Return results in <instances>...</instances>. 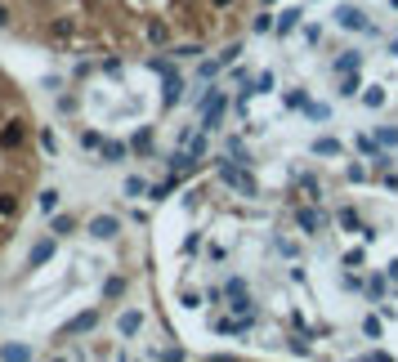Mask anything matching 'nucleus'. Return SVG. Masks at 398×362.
<instances>
[{
    "instance_id": "1",
    "label": "nucleus",
    "mask_w": 398,
    "mask_h": 362,
    "mask_svg": "<svg viewBox=\"0 0 398 362\" xmlns=\"http://www.w3.org/2000/svg\"><path fill=\"white\" fill-rule=\"evenodd\" d=\"M210 161H215V175H220V179H224V184L233 188L238 197H260V184H255V175H251V166H246V161L228 157V152L210 157Z\"/></svg>"
},
{
    "instance_id": "2",
    "label": "nucleus",
    "mask_w": 398,
    "mask_h": 362,
    "mask_svg": "<svg viewBox=\"0 0 398 362\" xmlns=\"http://www.w3.org/2000/svg\"><path fill=\"white\" fill-rule=\"evenodd\" d=\"M197 108H202V121H197V125H202V130H210V135H215V130H220L224 125V112H228V94L220 90V86H210L202 98H197Z\"/></svg>"
},
{
    "instance_id": "3",
    "label": "nucleus",
    "mask_w": 398,
    "mask_h": 362,
    "mask_svg": "<svg viewBox=\"0 0 398 362\" xmlns=\"http://www.w3.org/2000/svg\"><path fill=\"white\" fill-rule=\"evenodd\" d=\"M331 19H336L340 31H376V23L367 19V9L349 5V0H345V5H336V14H331Z\"/></svg>"
},
{
    "instance_id": "4",
    "label": "nucleus",
    "mask_w": 398,
    "mask_h": 362,
    "mask_svg": "<svg viewBox=\"0 0 398 362\" xmlns=\"http://www.w3.org/2000/svg\"><path fill=\"white\" fill-rule=\"evenodd\" d=\"M197 166H202V157H197L193 148H179V143L170 148V157H165V170H170V175H184V179H188Z\"/></svg>"
},
{
    "instance_id": "5",
    "label": "nucleus",
    "mask_w": 398,
    "mask_h": 362,
    "mask_svg": "<svg viewBox=\"0 0 398 362\" xmlns=\"http://www.w3.org/2000/svg\"><path fill=\"white\" fill-rule=\"evenodd\" d=\"M295 224H300V233H305V237H322L331 219L322 215L318 206H300V210H295Z\"/></svg>"
},
{
    "instance_id": "6",
    "label": "nucleus",
    "mask_w": 398,
    "mask_h": 362,
    "mask_svg": "<svg viewBox=\"0 0 398 362\" xmlns=\"http://www.w3.org/2000/svg\"><path fill=\"white\" fill-rule=\"evenodd\" d=\"M362 58H367V54H362V49H340V54L336 58H331V76H349V72H362Z\"/></svg>"
},
{
    "instance_id": "7",
    "label": "nucleus",
    "mask_w": 398,
    "mask_h": 362,
    "mask_svg": "<svg viewBox=\"0 0 398 362\" xmlns=\"http://www.w3.org/2000/svg\"><path fill=\"white\" fill-rule=\"evenodd\" d=\"M86 233H90L94 242H112V237L121 233V219H117V215H94V219L86 224Z\"/></svg>"
},
{
    "instance_id": "8",
    "label": "nucleus",
    "mask_w": 398,
    "mask_h": 362,
    "mask_svg": "<svg viewBox=\"0 0 398 362\" xmlns=\"http://www.w3.org/2000/svg\"><path fill=\"white\" fill-rule=\"evenodd\" d=\"M184 90H188V81L179 76V72H170L161 81V108H175V103H184Z\"/></svg>"
},
{
    "instance_id": "9",
    "label": "nucleus",
    "mask_w": 398,
    "mask_h": 362,
    "mask_svg": "<svg viewBox=\"0 0 398 362\" xmlns=\"http://www.w3.org/2000/svg\"><path fill=\"white\" fill-rule=\"evenodd\" d=\"M126 157H130V143L121 139H103V148H98V166H121Z\"/></svg>"
},
{
    "instance_id": "10",
    "label": "nucleus",
    "mask_w": 398,
    "mask_h": 362,
    "mask_svg": "<svg viewBox=\"0 0 398 362\" xmlns=\"http://www.w3.org/2000/svg\"><path fill=\"white\" fill-rule=\"evenodd\" d=\"M117 331H121V340H135V336L143 331V309H121Z\"/></svg>"
},
{
    "instance_id": "11",
    "label": "nucleus",
    "mask_w": 398,
    "mask_h": 362,
    "mask_svg": "<svg viewBox=\"0 0 398 362\" xmlns=\"http://www.w3.org/2000/svg\"><path fill=\"white\" fill-rule=\"evenodd\" d=\"M260 318H220V322H215V336H246V331H251V326H255Z\"/></svg>"
},
{
    "instance_id": "12",
    "label": "nucleus",
    "mask_w": 398,
    "mask_h": 362,
    "mask_svg": "<svg viewBox=\"0 0 398 362\" xmlns=\"http://www.w3.org/2000/svg\"><path fill=\"white\" fill-rule=\"evenodd\" d=\"M98 326V309H86V314H76L68 326H63V336H90Z\"/></svg>"
},
{
    "instance_id": "13",
    "label": "nucleus",
    "mask_w": 398,
    "mask_h": 362,
    "mask_svg": "<svg viewBox=\"0 0 398 362\" xmlns=\"http://www.w3.org/2000/svg\"><path fill=\"white\" fill-rule=\"evenodd\" d=\"M54 259V237H41V242H31V251H27V269H41Z\"/></svg>"
},
{
    "instance_id": "14",
    "label": "nucleus",
    "mask_w": 398,
    "mask_h": 362,
    "mask_svg": "<svg viewBox=\"0 0 398 362\" xmlns=\"http://www.w3.org/2000/svg\"><path fill=\"white\" fill-rule=\"evenodd\" d=\"M300 19H305L300 9H282V14H277V27H273V36H277V41H287L291 31L300 27Z\"/></svg>"
},
{
    "instance_id": "15",
    "label": "nucleus",
    "mask_w": 398,
    "mask_h": 362,
    "mask_svg": "<svg viewBox=\"0 0 398 362\" xmlns=\"http://www.w3.org/2000/svg\"><path fill=\"white\" fill-rule=\"evenodd\" d=\"M309 152H313V157H340V152H345V143H340V139H331V135H318V139L309 143Z\"/></svg>"
},
{
    "instance_id": "16",
    "label": "nucleus",
    "mask_w": 398,
    "mask_h": 362,
    "mask_svg": "<svg viewBox=\"0 0 398 362\" xmlns=\"http://www.w3.org/2000/svg\"><path fill=\"white\" fill-rule=\"evenodd\" d=\"M130 152H135V157H148V152H153V125H139L135 135H130Z\"/></svg>"
},
{
    "instance_id": "17",
    "label": "nucleus",
    "mask_w": 398,
    "mask_h": 362,
    "mask_svg": "<svg viewBox=\"0 0 398 362\" xmlns=\"http://www.w3.org/2000/svg\"><path fill=\"white\" fill-rule=\"evenodd\" d=\"M121 192L130 197V202H139V197H148V192H153V184H148L143 175H126V184H121Z\"/></svg>"
},
{
    "instance_id": "18",
    "label": "nucleus",
    "mask_w": 398,
    "mask_h": 362,
    "mask_svg": "<svg viewBox=\"0 0 398 362\" xmlns=\"http://www.w3.org/2000/svg\"><path fill=\"white\" fill-rule=\"evenodd\" d=\"M179 184H184V175H170V179H161V184H153V202H165V197H175L179 192Z\"/></svg>"
},
{
    "instance_id": "19",
    "label": "nucleus",
    "mask_w": 398,
    "mask_h": 362,
    "mask_svg": "<svg viewBox=\"0 0 398 362\" xmlns=\"http://www.w3.org/2000/svg\"><path fill=\"white\" fill-rule=\"evenodd\" d=\"M336 224L345 228V233H362V215H358L354 206H340V210H336Z\"/></svg>"
},
{
    "instance_id": "20",
    "label": "nucleus",
    "mask_w": 398,
    "mask_h": 362,
    "mask_svg": "<svg viewBox=\"0 0 398 362\" xmlns=\"http://www.w3.org/2000/svg\"><path fill=\"white\" fill-rule=\"evenodd\" d=\"M336 94H340V98H358V94H362V72H349V76H340Z\"/></svg>"
},
{
    "instance_id": "21",
    "label": "nucleus",
    "mask_w": 398,
    "mask_h": 362,
    "mask_svg": "<svg viewBox=\"0 0 398 362\" xmlns=\"http://www.w3.org/2000/svg\"><path fill=\"white\" fill-rule=\"evenodd\" d=\"M362 108H372V112H380V108H385V86H362Z\"/></svg>"
},
{
    "instance_id": "22",
    "label": "nucleus",
    "mask_w": 398,
    "mask_h": 362,
    "mask_svg": "<svg viewBox=\"0 0 398 362\" xmlns=\"http://www.w3.org/2000/svg\"><path fill=\"white\" fill-rule=\"evenodd\" d=\"M385 291H389V277L376 273L372 282H367V300H372V304H385Z\"/></svg>"
},
{
    "instance_id": "23",
    "label": "nucleus",
    "mask_w": 398,
    "mask_h": 362,
    "mask_svg": "<svg viewBox=\"0 0 398 362\" xmlns=\"http://www.w3.org/2000/svg\"><path fill=\"white\" fill-rule=\"evenodd\" d=\"M143 36L153 41V45H165V41H170V23H161V19H153V23L143 27Z\"/></svg>"
},
{
    "instance_id": "24",
    "label": "nucleus",
    "mask_w": 398,
    "mask_h": 362,
    "mask_svg": "<svg viewBox=\"0 0 398 362\" xmlns=\"http://www.w3.org/2000/svg\"><path fill=\"white\" fill-rule=\"evenodd\" d=\"M224 68H228L224 58H206V63H197V81H215V76H220Z\"/></svg>"
},
{
    "instance_id": "25",
    "label": "nucleus",
    "mask_w": 398,
    "mask_h": 362,
    "mask_svg": "<svg viewBox=\"0 0 398 362\" xmlns=\"http://www.w3.org/2000/svg\"><path fill=\"white\" fill-rule=\"evenodd\" d=\"M0 358H5V362H27L31 344H0Z\"/></svg>"
},
{
    "instance_id": "26",
    "label": "nucleus",
    "mask_w": 398,
    "mask_h": 362,
    "mask_svg": "<svg viewBox=\"0 0 398 362\" xmlns=\"http://www.w3.org/2000/svg\"><path fill=\"white\" fill-rule=\"evenodd\" d=\"M305 117H309L313 125H327V121H331V108H327V103H313V98H309V103H305Z\"/></svg>"
},
{
    "instance_id": "27",
    "label": "nucleus",
    "mask_w": 398,
    "mask_h": 362,
    "mask_svg": "<svg viewBox=\"0 0 398 362\" xmlns=\"http://www.w3.org/2000/svg\"><path fill=\"white\" fill-rule=\"evenodd\" d=\"M376 143L389 148V152H398V125H376Z\"/></svg>"
},
{
    "instance_id": "28",
    "label": "nucleus",
    "mask_w": 398,
    "mask_h": 362,
    "mask_svg": "<svg viewBox=\"0 0 398 362\" xmlns=\"http://www.w3.org/2000/svg\"><path fill=\"white\" fill-rule=\"evenodd\" d=\"M309 340H313V336H305V331H295V336H287V349H291L295 358H309V353H313V349H309Z\"/></svg>"
},
{
    "instance_id": "29",
    "label": "nucleus",
    "mask_w": 398,
    "mask_h": 362,
    "mask_svg": "<svg viewBox=\"0 0 398 362\" xmlns=\"http://www.w3.org/2000/svg\"><path fill=\"white\" fill-rule=\"evenodd\" d=\"M224 152H228V157H238V161H246V166H251V148H246V139H242V135H233V139H228V148H224Z\"/></svg>"
},
{
    "instance_id": "30",
    "label": "nucleus",
    "mask_w": 398,
    "mask_h": 362,
    "mask_svg": "<svg viewBox=\"0 0 398 362\" xmlns=\"http://www.w3.org/2000/svg\"><path fill=\"white\" fill-rule=\"evenodd\" d=\"M273 27H277V14H269V9H264V14H255V23H251V31H255V36H269Z\"/></svg>"
},
{
    "instance_id": "31",
    "label": "nucleus",
    "mask_w": 398,
    "mask_h": 362,
    "mask_svg": "<svg viewBox=\"0 0 398 362\" xmlns=\"http://www.w3.org/2000/svg\"><path fill=\"white\" fill-rule=\"evenodd\" d=\"M36 202H41V210H45V215H54V210H58V202H63V192H58V188H41V197H36Z\"/></svg>"
},
{
    "instance_id": "32",
    "label": "nucleus",
    "mask_w": 398,
    "mask_h": 362,
    "mask_svg": "<svg viewBox=\"0 0 398 362\" xmlns=\"http://www.w3.org/2000/svg\"><path fill=\"white\" fill-rule=\"evenodd\" d=\"M49 233H54V237H68V233H76V219H72V215H54V219H49Z\"/></svg>"
},
{
    "instance_id": "33",
    "label": "nucleus",
    "mask_w": 398,
    "mask_h": 362,
    "mask_svg": "<svg viewBox=\"0 0 398 362\" xmlns=\"http://www.w3.org/2000/svg\"><path fill=\"white\" fill-rule=\"evenodd\" d=\"M273 251H277L282 259H300V246H295L291 237H273Z\"/></svg>"
},
{
    "instance_id": "34",
    "label": "nucleus",
    "mask_w": 398,
    "mask_h": 362,
    "mask_svg": "<svg viewBox=\"0 0 398 362\" xmlns=\"http://www.w3.org/2000/svg\"><path fill=\"white\" fill-rule=\"evenodd\" d=\"M362 336H367V340H380V336H385V322H380V314L362 318Z\"/></svg>"
},
{
    "instance_id": "35",
    "label": "nucleus",
    "mask_w": 398,
    "mask_h": 362,
    "mask_svg": "<svg viewBox=\"0 0 398 362\" xmlns=\"http://www.w3.org/2000/svg\"><path fill=\"white\" fill-rule=\"evenodd\" d=\"M305 103H309L305 90H287V98H282V108H291V112H305Z\"/></svg>"
},
{
    "instance_id": "36",
    "label": "nucleus",
    "mask_w": 398,
    "mask_h": 362,
    "mask_svg": "<svg viewBox=\"0 0 398 362\" xmlns=\"http://www.w3.org/2000/svg\"><path fill=\"white\" fill-rule=\"evenodd\" d=\"M54 108L63 112V117H72V112L81 108V94H58V98H54Z\"/></svg>"
},
{
    "instance_id": "37",
    "label": "nucleus",
    "mask_w": 398,
    "mask_h": 362,
    "mask_svg": "<svg viewBox=\"0 0 398 362\" xmlns=\"http://www.w3.org/2000/svg\"><path fill=\"white\" fill-rule=\"evenodd\" d=\"M126 295V277H108L103 282V300H121Z\"/></svg>"
},
{
    "instance_id": "38",
    "label": "nucleus",
    "mask_w": 398,
    "mask_h": 362,
    "mask_svg": "<svg viewBox=\"0 0 398 362\" xmlns=\"http://www.w3.org/2000/svg\"><path fill=\"white\" fill-rule=\"evenodd\" d=\"M367 175H372V166H362V161H349V166H345V179H349V184H362Z\"/></svg>"
},
{
    "instance_id": "39",
    "label": "nucleus",
    "mask_w": 398,
    "mask_h": 362,
    "mask_svg": "<svg viewBox=\"0 0 398 362\" xmlns=\"http://www.w3.org/2000/svg\"><path fill=\"white\" fill-rule=\"evenodd\" d=\"M362 264H367L362 246H354V251H345V259H340V269H362Z\"/></svg>"
},
{
    "instance_id": "40",
    "label": "nucleus",
    "mask_w": 398,
    "mask_h": 362,
    "mask_svg": "<svg viewBox=\"0 0 398 362\" xmlns=\"http://www.w3.org/2000/svg\"><path fill=\"white\" fill-rule=\"evenodd\" d=\"M81 148H86V152H98V148H103V135H98V130H81Z\"/></svg>"
},
{
    "instance_id": "41",
    "label": "nucleus",
    "mask_w": 398,
    "mask_h": 362,
    "mask_svg": "<svg viewBox=\"0 0 398 362\" xmlns=\"http://www.w3.org/2000/svg\"><path fill=\"white\" fill-rule=\"evenodd\" d=\"M72 31H76V27H72L68 19H58L54 27H49V36H54V41H72Z\"/></svg>"
},
{
    "instance_id": "42",
    "label": "nucleus",
    "mask_w": 398,
    "mask_h": 362,
    "mask_svg": "<svg viewBox=\"0 0 398 362\" xmlns=\"http://www.w3.org/2000/svg\"><path fill=\"white\" fill-rule=\"evenodd\" d=\"M246 291H251V286H246V277H228V282H224V295H228V300H233V295H246Z\"/></svg>"
},
{
    "instance_id": "43",
    "label": "nucleus",
    "mask_w": 398,
    "mask_h": 362,
    "mask_svg": "<svg viewBox=\"0 0 398 362\" xmlns=\"http://www.w3.org/2000/svg\"><path fill=\"white\" fill-rule=\"evenodd\" d=\"M354 148H358V152H367V157H372L380 143H376V135H354Z\"/></svg>"
},
{
    "instance_id": "44",
    "label": "nucleus",
    "mask_w": 398,
    "mask_h": 362,
    "mask_svg": "<svg viewBox=\"0 0 398 362\" xmlns=\"http://www.w3.org/2000/svg\"><path fill=\"white\" fill-rule=\"evenodd\" d=\"M0 143H5V148H14V143H23V125L14 121V125L5 130V135H0Z\"/></svg>"
},
{
    "instance_id": "45",
    "label": "nucleus",
    "mask_w": 398,
    "mask_h": 362,
    "mask_svg": "<svg viewBox=\"0 0 398 362\" xmlns=\"http://www.w3.org/2000/svg\"><path fill=\"white\" fill-rule=\"evenodd\" d=\"M36 139H41V148H45V152H49V157H54V152H58V139H54V130H41V135H36Z\"/></svg>"
},
{
    "instance_id": "46",
    "label": "nucleus",
    "mask_w": 398,
    "mask_h": 362,
    "mask_svg": "<svg viewBox=\"0 0 398 362\" xmlns=\"http://www.w3.org/2000/svg\"><path fill=\"white\" fill-rule=\"evenodd\" d=\"M224 300H228V295H224V286H206V304H210V309H220Z\"/></svg>"
},
{
    "instance_id": "47",
    "label": "nucleus",
    "mask_w": 398,
    "mask_h": 362,
    "mask_svg": "<svg viewBox=\"0 0 398 362\" xmlns=\"http://www.w3.org/2000/svg\"><path fill=\"white\" fill-rule=\"evenodd\" d=\"M255 94H273V72H260L255 76Z\"/></svg>"
},
{
    "instance_id": "48",
    "label": "nucleus",
    "mask_w": 398,
    "mask_h": 362,
    "mask_svg": "<svg viewBox=\"0 0 398 362\" xmlns=\"http://www.w3.org/2000/svg\"><path fill=\"white\" fill-rule=\"evenodd\" d=\"M148 68L161 72V76H170V72H175V63H170V58H148Z\"/></svg>"
},
{
    "instance_id": "49",
    "label": "nucleus",
    "mask_w": 398,
    "mask_h": 362,
    "mask_svg": "<svg viewBox=\"0 0 398 362\" xmlns=\"http://www.w3.org/2000/svg\"><path fill=\"white\" fill-rule=\"evenodd\" d=\"M202 300H206V295H193V291L179 295V304H184V309H202Z\"/></svg>"
},
{
    "instance_id": "50",
    "label": "nucleus",
    "mask_w": 398,
    "mask_h": 362,
    "mask_svg": "<svg viewBox=\"0 0 398 362\" xmlns=\"http://www.w3.org/2000/svg\"><path fill=\"white\" fill-rule=\"evenodd\" d=\"M103 76H121V58H103Z\"/></svg>"
},
{
    "instance_id": "51",
    "label": "nucleus",
    "mask_w": 398,
    "mask_h": 362,
    "mask_svg": "<svg viewBox=\"0 0 398 362\" xmlns=\"http://www.w3.org/2000/svg\"><path fill=\"white\" fill-rule=\"evenodd\" d=\"M197 246H202V233H188V237H184V255H193Z\"/></svg>"
},
{
    "instance_id": "52",
    "label": "nucleus",
    "mask_w": 398,
    "mask_h": 362,
    "mask_svg": "<svg viewBox=\"0 0 398 362\" xmlns=\"http://www.w3.org/2000/svg\"><path fill=\"white\" fill-rule=\"evenodd\" d=\"M0 215H5V219L14 215V197H9V192H0Z\"/></svg>"
},
{
    "instance_id": "53",
    "label": "nucleus",
    "mask_w": 398,
    "mask_h": 362,
    "mask_svg": "<svg viewBox=\"0 0 398 362\" xmlns=\"http://www.w3.org/2000/svg\"><path fill=\"white\" fill-rule=\"evenodd\" d=\"M197 54H202L197 45H179V49H175V58H197Z\"/></svg>"
},
{
    "instance_id": "54",
    "label": "nucleus",
    "mask_w": 398,
    "mask_h": 362,
    "mask_svg": "<svg viewBox=\"0 0 398 362\" xmlns=\"http://www.w3.org/2000/svg\"><path fill=\"white\" fill-rule=\"evenodd\" d=\"M305 41H309V45H318V41H322V27H313V23H309V27H305Z\"/></svg>"
},
{
    "instance_id": "55",
    "label": "nucleus",
    "mask_w": 398,
    "mask_h": 362,
    "mask_svg": "<svg viewBox=\"0 0 398 362\" xmlns=\"http://www.w3.org/2000/svg\"><path fill=\"white\" fill-rule=\"evenodd\" d=\"M380 184H385L389 192H398V175H394V170H385V175H380Z\"/></svg>"
},
{
    "instance_id": "56",
    "label": "nucleus",
    "mask_w": 398,
    "mask_h": 362,
    "mask_svg": "<svg viewBox=\"0 0 398 362\" xmlns=\"http://www.w3.org/2000/svg\"><path fill=\"white\" fill-rule=\"evenodd\" d=\"M385 277H389V282L398 286V259H389V264H385Z\"/></svg>"
},
{
    "instance_id": "57",
    "label": "nucleus",
    "mask_w": 398,
    "mask_h": 362,
    "mask_svg": "<svg viewBox=\"0 0 398 362\" xmlns=\"http://www.w3.org/2000/svg\"><path fill=\"white\" fill-rule=\"evenodd\" d=\"M385 54H389V58H398V31H394V36L385 41Z\"/></svg>"
},
{
    "instance_id": "58",
    "label": "nucleus",
    "mask_w": 398,
    "mask_h": 362,
    "mask_svg": "<svg viewBox=\"0 0 398 362\" xmlns=\"http://www.w3.org/2000/svg\"><path fill=\"white\" fill-rule=\"evenodd\" d=\"M9 27V5H0V31Z\"/></svg>"
},
{
    "instance_id": "59",
    "label": "nucleus",
    "mask_w": 398,
    "mask_h": 362,
    "mask_svg": "<svg viewBox=\"0 0 398 362\" xmlns=\"http://www.w3.org/2000/svg\"><path fill=\"white\" fill-rule=\"evenodd\" d=\"M210 5H215V9H228V5H233V0H210Z\"/></svg>"
},
{
    "instance_id": "60",
    "label": "nucleus",
    "mask_w": 398,
    "mask_h": 362,
    "mask_svg": "<svg viewBox=\"0 0 398 362\" xmlns=\"http://www.w3.org/2000/svg\"><path fill=\"white\" fill-rule=\"evenodd\" d=\"M389 9H398V0H389Z\"/></svg>"
},
{
    "instance_id": "61",
    "label": "nucleus",
    "mask_w": 398,
    "mask_h": 362,
    "mask_svg": "<svg viewBox=\"0 0 398 362\" xmlns=\"http://www.w3.org/2000/svg\"><path fill=\"white\" fill-rule=\"evenodd\" d=\"M264 5H277V0H264Z\"/></svg>"
}]
</instances>
